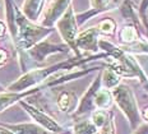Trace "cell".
Here are the masks:
<instances>
[{
	"instance_id": "1",
	"label": "cell",
	"mask_w": 148,
	"mask_h": 134,
	"mask_svg": "<svg viewBox=\"0 0 148 134\" xmlns=\"http://www.w3.org/2000/svg\"><path fill=\"white\" fill-rule=\"evenodd\" d=\"M4 3L7 27L19 58L27 50H29L36 43L44 41L49 35L54 32V28H46L38 23L31 22L17 7L14 0H4Z\"/></svg>"
},
{
	"instance_id": "2",
	"label": "cell",
	"mask_w": 148,
	"mask_h": 134,
	"mask_svg": "<svg viewBox=\"0 0 148 134\" xmlns=\"http://www.w3.org/2000/svg\"><path fill=\"white\" fill-rule=\"evenodd\" d=\"M97 59H107V55L103 52H97L95 55L91 56H74L72 59H68L65 61H60V63L49 65V67L44 68H35V69H31L28 71L23 74L22 77H19L15 82H13L12 85H9L7 87L5 91L8 92H23L27 91L29 88L37 87L45 82L46 79H49L51 76L56 73H63V71H70L74 68H78L81 65L88 63L92 60H97Z\"/></svg>"
},
{
	"instance_id": "3",
	"label": "cell",
	"mask_w": 148,
	"mask_h": 134,
	"mask_svg": "<svg viewBox=\"0 0 148 134\" xmlns=\"http://www.w3.org/2000/svg\"><path fill=\"white\" fill-rule=\"evenodd\" d=\"M98 69H101V68L96 67V68L79 69V70H74V71H63V73H56V74H54V76H51L49 79H46L42 85H40L37 87H33V88H29V89H27V91H23V92H8V91L0 92V113H3L4 110H7L8 107L13 106L14 104H17V102L22 101V100L24 97H27V96L35 95V93L40 92L41 89L51 88V87L63 85V83L69 82V80L78 79V78H82V77L87 76V74L92 73V71H95V70H98Z\"/></svg>"
},
{
	"instance_id": "4",
	"label": "cell",
	"mask_w": 148,
	"mask_h": 134,
	"mask_svg": "<svg viewBox=\"0 0 148 134\" xmlns=\"http://www.w3.org/2000/svg\"><path fill=\"white\" fill-rule=\"evenodd\" d=\"M111 93H112L114 102L119 107V110L124 114L130 128L135 130L140 120V110L138 107V102L130 87L124 83H120L118 87H115L111 91Z\"/></svg>"
},
{
	"instance_id": "5",
	"label": "cell",
	"mask_w": 148,
	"mask_h": 134,
	"mask_svg": "<svg viewBox=\"0 0 148 134\" xmlns=\"http://www.w3.org/2000/svg\"><path fill=\"white\" fill-rule=\"evenodd\" d=\"M58 32L61 36L64 43L69 47V50H72L74 52V56H83L81 52L78 51L75 45V38L78 36V23H77V18L75 13H74L73 5H70L68 8V10L63 14V17L55 24Z\"/></svg>"
},
{
	"instance_id": "6",
	"label": "cell",
	"mask_w": 148,
	"mask_h": 134,
	"mask_svg": "<svg viewBox=\"0 0 148 134\" xmlns=\"http://www.w3.org/2000/svg\"><path fill=\"white\" fill-rule=\"evenodd\" d=\"M68 51H69V47H68L65 43H54V42H50L47 38H45L44 41L36 43L29 50H27L22 56L19 58V61H22L24 56H28L36 64H41L50 55L64 54V52H68Z\"/></svg>"
},
{
	"instance_id": "7",
	"label": "cell",
	"mask_w": 148,
	"mask_h": 134,
	"mask_svg": "<svg viewBox=\"0 0 148 134\" xmlns=\"http://www.w3.org/2000/svg\"><path fill=\"white\" fill-rule=\"evenodd\" d=\"M18 104L22 106V107L24 109V111H26V113L35 120V123L37 124V125L44 128L45 130H47V132H50L52 134H61L64 132L63 126H61L52 116H50L49 114H46L45 111L35 107V106L28 104V102H24L23 100L19 101Z\"/></svg>"
},
{
	"instance_id": "8",
	"label": "cell",
	"mask_w": 148,
	"mask_h": 134,
	"mask_svg": "<svg viewBox=\"0 0 148 134\" xmlns=\"http://www.w3.org/2000/svg\"><path fill=\"white\" fill-rule=\"evenodd\" d=\"M123 0H89L91 8L87 12H83L81 14H75L78 26H83L87 21L93 18L95 15L111 12L114 9H119Z\"/></svg>"
},
{
	"instance_id": "9",
	"label": "cell",
	"mask_w": 148,
	"mask_h": 134,
	"mask_svg": "<svg viewBox=\"0 0 148 134\" xmlns=\"http://www.w3.org/2000/svg\"><path fill=\"white\" fill-rule=\"evenodd\" d=\"M101 74L98 73V76L92 80V83L89 85L88 89L84 92V95L82 96V98L79 100L78 105H77L75 110L73 111V118L78 119L82 118L84 115H89L91 113L95 111V106H93V100H95V95L98 89L101 88Z\"/></svg>"
},
{
	"instance_id": "10",
	"label": "cell",
	"mask_w": 148,
	"mask_h": 134,
	"mask_svg": "<svg viewBox=\"0 0 148 134\" xmlns=\"http://www.w3.org/2000/svg\"><path fill=\"white\" fill-rule=\"evenodd\" d=\"M70 5L72 0H52L42 13V19H40V24L46 28H54L56 22L63 17V14Z\"/></svg>"
},
{
	"instance_id": "11",
	"label": "cell",
	"mask_w": 148,
	"mask_h": 134,
	"mask_svg": "<svg viewBox=\"0 0 148 134\" xmlns=\"http://www.w3.org/2000/svg\"><path fill=\"white\" fill-rule=\"evenodd\" d=\"M100 32L95 27H89V28L78 32V36L75 38V45L78 51L81 52H92V54H97L98 51V41H100ZM83 55V54H82Z\"/></svg>"
},
{
	"instance_id": "12",
	"label": "cell",
	"mask_w": 148,
	"mask_h": 134,
	"mask_svg": "<svg viewBox=\"0 0 148 134\" xmlns=\"http://www.w3.org/2000/svg\"><path fill=\"white\" fill-rule=\"evenodd\" d=\"M47 0H24L21 12L26 15L31 22H40L41 15L45 10V3Z\"/></svg>"
},
{
	"instance_id": "13",
	"label": "cell",
	"mask_w": 148,
	"mask_h": 134,
	"mask_svg": "<svg viewBox=\"0 0 148 134\" xmlns=\"http://www.w3.org/2000/svg\"><path fill=\"white\" fill-rule=\"evenodd\" d=\"M15 134H52L36 123H22V124H3Z\"/></svg>"
},
{
	"instance_id": "14",
	"label": "cell",
	"mask_w": 148,
	"mask_h": 134,
	"mask_svg": "<svg viewBox=\"0 0 148 134\" xmlns=\"http://www.w3.org/2000/svg\"><path fill=\"white\" fill-rule=\"evenodd\" d=\"M114 104V98H112V93L109 89L101 87L100 89L96 92L93 100V106L95 110H105L109 111L111 109V106Z\"/></svg>"
},
{
	"instance_id": "15",
	"label": "cell",
	"mask_w": 148,
	"mask_h": 134,
	"mask_svg": "<svg viewBox=\"0 0 148 134\" xmlns=\"http://www.w3.org/2000/svg\"><path fill=\"white\" fill-rule=\"evenodd\" d=\"M101 86L103 88L112 91L115 87H118L121 83V77L119 76L116 71H114L111 68L107 65L101 69Z\"/></svg>"
},
{
	"instance_id": "16",
	"label": "cell",
	"mask_w": 148,
	"mask_h": 134,
	"mask_svg": "<svg viewBox=\"0 0 148 134\" xmlns=\"http://www.w3.org/2000/svg\"><path fill=\"white\" fill-rule=\"evenodd\" d=\"M75 95L72 92H68V91H64L61 92L56 98V106L58 109L61 111V113H65V114H69V113H73L75 110Z\"/></svg>"
},
{
	"instance_id": "17",
	"label": "cell",
	"mask_w": 148,
	"mask_h": 134,
	"mask_svg": "<svg viewBox=\"0 0 148 134\" xmlns=\"http://www.w3.org/2000/svg\"><path fill=\"white\" fill-rule=\"evenodd\" d=\"M100 129H97L91 120H79L74 124L73 126V134H98Z\"/></svg>"
},
{
	"instance_id": "18",
	"label": "cell",
	"mask_w": 148,
	"mask_h": 134,
	"mask_svg": "<svg viewBox=\"0 0 148 134\" xmlns=\"http://www.w3.org/2000/svg\"><path fill=\"white\" fill-rule=\"evenodd\" d=\"M96 28L98 30L100 35L103 36H114L116 33V28H118V24L114 19L111 18H105L96 26Z\"/></svg>"
},
{
	"instance_id": "19",
	"label": "cell",
	"mask_w": 148,
	"mask_h": 134,
	"mask_svg": "<svg viewBox=\"0 0 148 134\" xmlns=\"http://www.w3.org/2000/svg\"><path fill=\"white\" fill-rule=\"evenodd\" d=\"M137 12H138V17H144V15H147V12H148V0H140Z\"/></svg>"
},
{
	"instance_id": "20",
	"label": "cell",
	"mask_w": 148,
	"mask_h": 134,
	"mask_svg": "<svg viewBox=\"0 0 148 134\" xmlns=\"http://www.w3.org/2000/svg\"><path fill=\"white\" fill-rule=\"evenodd\" d=\"M8 56H9V54H8L7 50L3 49V47H0V67H3V65L7 64Z\"/></svg>"
},
{
	"instance_id": "21",
	"label": "cell",
	"mask_w": 148,
	"mask_h": 134,
	"mask_svg": "<svg viewBox=\"0 0 148 134\" xmlns=\"http://www.w3.org/2000/svg\"><path fill=\"white\" fill-rule=\"evenodd\" d=\"M134 134H148V123H144L138 126L134 130Z\"/></svg>"
},
{
	"instance_id": "22",
	"label": "cell",
	"mask_w": 148,
	"mask_h": 134,
	"mask_svg": "<svg viewBox=\"0 0 148 134\" xmlns=\"http://www.w3.org/2000/svg\"><path fill=\"white\" fill-rule=\"evenodd\" d=\"M139 19H140V23H142V26H143L144 31H146V40L148 41V17L147 15H144V17H139Z\"/></svg>"
},
{
	"instance_id": "23",
	"label": "cell",
	"mask_w": 148,
	"mask_h": 134,
	"mask_svg": "<svg viewBox=\"0 0 148 134\" xmlns=\"http://www.w3.org/2000/svg\"><path fill=\"white\" fill-rule=\"evenodd\" d=\"M7 32H8L7 24H5L3 21H0V38H3V37L7 35Z\"/></svg>"
},
{
	"instance_id": "24",
	"label": "cell",
	"mask_w": 148,
	"mask_h": 134,
	"mask_svg": "<svg viewBox=\"0 0 148 134\" xmlns=\"http://www.w3.org/2000/svg\"><path fill=\"white\" fill-rule=\"evenodd\" d=\"M140 118L148 123V106H144L143 110H140Z\"/></svg>"
},
{
	"instance_id": "25",
	"label": "cell",
	"mask_w": 148,
	"mask_h": 134,
	"mask_svg": "<svg viewBox=\"0 0 148 134\" xmlns=\"http://www.w3.org/2000/svg\"><path fill=\"white\" fill-rule=\"evenodd\" d=\"M0 134H15L10 129H8L7 126H4L3 124H0Z\"/></svg>"
},
{
	"instance_id": "26",
	"label": "cell",
	"mask_w": 148,
	"mask_h": 134,
	"mask_svg": "<svg viewBox=\"0 0 148 134\" xmlns=\"http://www.w3.org/2000/svg\"><path fill=\"white\" fill-rule=\"evenodd\" d=\"M140 67H142V65H140ZM142 69H143L144 74H146V76H147V78H148V69H144V68H142Z\"/></svg>"
}]
</instances>
